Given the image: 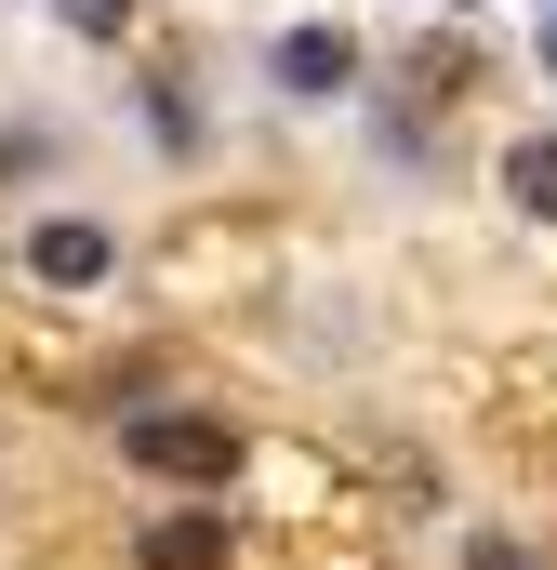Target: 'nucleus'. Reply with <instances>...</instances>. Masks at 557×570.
I'll use <instances>...</instances> for the list:
<instances>
[{
	"instance_id": "nucleus-1",
	"label": "nucleus",
	"mask_w": 557,
	"mask_h": 570,
	"mask_svg": "<svg viewBox=\"0 0 557 570\" xmlns=\"http://www.w3.org/2000/svg\"><path fill=\"white\" fill-rule=\"evenodd\" d=\"M134 464H146V478H173V491H226L253 451H240L226 412H134Z\"/></svg>"
},
{
	"instance_id": "nucleus-2",
	"label": "nucleus",
	"mask_w": 557,
	"mask_h": 570,
	"mask_svg": "<svg viewBox=\"0 0 557 570\" xmlns=\"http://www.w3.org/2000/svg\"><path fill=\"white\" fill-rule=\"evenodd\" d=\"M266 80L305 94V107H332V94L359 80V40H345V27H278V40H266Z\"/></svg>"
},
{
	"instance_id": "nucleus-3",
	"label": "nucleus",
	"mask_w": 557,
	"mask_h": 570,
	"mask_svg": "<svg viewBox=\"0 0 557 570\" xmlns=\"http://www.w3.org/2000/svg\"><path fill=\"white\" fill-rule=\"evenodd\" d=\"M107 266H120V239H107L94 213H40V226H27V279H53V292H94Z\"/></svg>"
},
{
	"instance_id": "nucleus-4",
	"label": "nucleus",
	"mask_w": 557,
	"mask_h": 570,
	"mask_svg": "<svg viewBox=\"0 0 557 570\" xmlns=\"http://www.w3.org/2000/svg\"><path fill=\"white\" fill-rule=\"evenodd\" d=\"M146 570H226V518H213V504L146 518Z\"/></svg>"
},
{
	"instance_id": "nucleus-5",
	"label": "nucleus",
	"mask_w": 557,
	"mask_h": 570,
	"mask_svg": "<svg viewBox=\"0 0 557 570\" xmlns=\"http://www.w3.org/2000/svg\"><path fill=\"white\" fill-rule=\"evenodd\" d=\"M505 199H518L531 226H557V134H518V146H505Z\"/></svg>"
},
{
	"instance_id": "nucleus-6",
	"label": "nucleus",
	"mask_w": 557,
	"mask_h": 570,
	"mask_svg": "<svg viewBox=\"0 0 557 570\" xmlns=\"http://www.w3.org/2000/svg\"><path fill=\"white\" fill-rule=\"evenodd\" d=\"M451 570H545V558H531L518 531H465V558H451Z\"/></svg>"
},
{
	"instance_id": "nucleus-7",
	"label": "nucleus",
	"mask_w": 557,
	"mask_h": 570,
	"mask_svg": "<svg viewBox=\"0 0 557 570\" xmlns=\"http://www.w3.org/2000/svg\"><path fill=\"white\" fill-rule=\"evenodd\" d=\"M120 13H134V0H67V27H80V40H120Z\"/></svg>"
},
{
	"instance_id": "nucleus-8",
	"label": "nucleus",
	"mask_w": 557,
	"mask_h": 570,
	"mask_svg": "<svg viewBox=\"0 0 557 570\" xmlns=\"http://www.w3.org/2000/svg\"><path fill=\"white\" fill-rule=\"evenodd\" d=\"M27 159H53V134H0V173H27Z\"/></svg>"
}]
</instances>
